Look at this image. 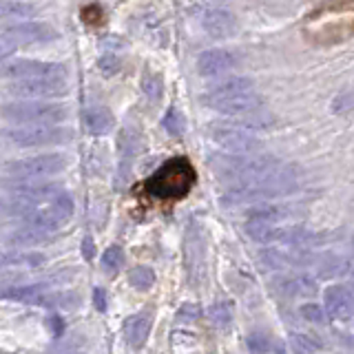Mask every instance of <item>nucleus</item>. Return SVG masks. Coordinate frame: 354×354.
Listing matches in <instances>:
<instances>
[{
	"label": "nucleus",
	"instance_id": "nucleus-38",
	"mask_svg": "<svg viewBox=\"0 0 354 354\" xmlns=\"http://www.w3.org/2000/svg\"><path fill=\"white\" fill-rule=\"evenodd\" d=\"M352 246H354V237H352Z\"/></svg>",
	"mask_w": 354,
	"mask_h": 354
},
{
	"label": "nucleus",
	"instance_id": "nucleus-18",
	"mask_svg": "<svg viewBox=\"0 0 354 354\" xmlns=\"http://www.w3.org/2000/svg\"><path fill=\"white\" fill-rule=\"evenodd\" d=\"M53 239V232L51 230H44V228H33V226H25L16 232H11V243L16 246H40V243H49Z\"/></svg>",
	"mask_w": 354,
	"mask_h": 354
},
{
	"label": "nucleus",
	"instance_id": "nucleus-24",
	"mask_svg": "<svg viewBox=\"0 0 354 354\" xmlns=\"http://www.w3.org/2000/svg\"><path fill=\"white\" fill-rule=\"evenodd\" d=\"M162 127L169 131L173 138H180L184 133V115L175 106H171L166 111V115L162 118Z\"/></svg>",
	"mask_w": 354,
	"mask_h": 354
},
{
	"label": "nucleus",
	"instance_id": "nucleus-10",
	"mask_svg": "<svg viewBox=\"0 0 354 354\" xmlns=\"http://www.w3.org/2000/svg\"><path fill=\"white\" fill-rule=\"evenodd\" d=\"M9 91L25 100L62 97L69 93V82H66V77H38V80L11 82Z\"/></svg>",
	"mask_w": 354,
	"mask_h": 354
},
{
	"label": "nucleus",
	"instance_id": "nucleus-31",
	"mask_svg": "<svg viewBox=\"0 0 354 354\" xmlns=\"http://www.w3.org/2000/svg\"><path fill=\"white\" fill-rule=\"evenodd\" d=\"M195 319H199V308L195 304H184L177 310V321L180 324H193Z\"/></svg>",
	"mask_w": 354,
	"mask_h": 354
},
{
	"label": "nucleus",
	"instance_id": "nucleus-17",
	"mask_svg": "<svg viewBox=\"0 0 354 354\" xmlns=\"http://www.w3.org/2000/svg\"><path fill=\"white\" fill-rule=\"evenodd\" d=\"M38 9L25 0H0V20L25 22V18H33Z\"/></svg>",
	"mask_w": 354,
	"mask_h": 354
},
{
	"label": "nucleus",
	"instance_id": "nucleus-25",
	"mask_svg": "<svg viewBox=\"0 0 354 354\" xmlns=\"http://www.w3.org/2000/svg\"><path fill=\"white\" fill-rule=\"evenodd\" d=\"M208 317L213 321L215 328H228L232 324V313H230V306L228 304H213L208 310Z\"/></svg>",
	"mask_w": 354,
	"mask_h": 354
},
{
	"label": "nucleus",
	"instance_id": "nucleus-23",
	"mask_svg": "<svg viewBox=\"0 0 354 354\" xmlns=\"http://www.w3.org/2000/svg\"><path fill=\"white\" fill-rule=\"evenodd\" d=\"M129 281H131V286H136L138 290H149V288L155 283V272L151 268H147V266H138V268L131 270Z\"/></svg>",
	"mask_w": 354,
	"mask_h": 354
},
{
	"label": "nucleus",
	"instance_id": "nucleus-28",
	"mask_svg": "<svg viewBox=\"0 0 354 354\" xmlns=\"http://www.w3.org/2000/svg\"><path fill=\"white\" fill-rule=\"evenodd\" d=\"M122 263H124V252H122L120 246H111V248L104 250V254H102V266H104L106 270H118Z\"/></svg>",
	"mask_w": 354,
	"mask_h": 354
},
{
	"label": "nucleus",
	"instance_id": "nucleus-35",
	"mask_svg": "<svg viewBox=\"0 0 354 354\" xmlns=\"http://www.w3.org/2000/svg\"><path fill=\"white\" fill-rule=\"evenodd\" d=\"M9 53H11V47H9V44L3 38H0V60H7Z\"/></svg>",
	"mask_w": 354,
	"mask_h": 354
},
{
	"label": "nucleus",
	"instance_id": "nucleus-30",
	"mask_svg": "<svg viewBox=\"0 0 354 354\" xmlns=\"http://www.w3.org/2000/svg\"><path fill=\"white\" fill-rule=\"evenodd\" d=\"M290 346L295 350V354H317V343H313L304 335H290Z\"/></svg>",
	"mask_w": 354,
	"mask_h": 354
},
{
	"label": "nucleus",
	"instance_id": "nucleus-20",
	"mask_svg": "<svg viewBox=\"0 0 354 354\" xmlns=\"http://www.w3.org/2000/svg\"><path fill=\"white\" fill-rule=\"evenodd\" d=\"M142 147V136L136 129H124L120 136V151H122V160H131L136 158L138 151Z\"/></svg>",
	"mask_w": 354,
	"mask_h": 354
},
{
	"label": "nucleus",
	"instance_id": "nucleus-22",
	"mask_svg": "<svg viewBox=\"0 0 354 354\" xmlns=\"http://www.w3.org/2000/svg\"><path fill=\"white\" fill-rule=\"evenodd\" d=\"M42 257L31 252H0V268H11V266H38Z\"/></svg>",
	"mask_w": 354,
	"mask_h": 354
},
{
	"label": "nucleus",
	"instance_id": "nucleus-3",
	"mask_svg": "<svg viewBox=\"0 0 354 354\" xmlns=\"http://www.w3.org/2000/svg\"><path fill=\"white\" fill-rule=\"evenodd\" d=\"M195 180L193 164L184 158H173L153 173L147 188L158 199H182L195 186Z\"/></svg>",
	"mask_w": 354,
	"mask_h": 354
},
{
	"label": "nucleus",
	"instance_id": "nucleus-8",
	"mask_svg": "<svg viewBox=\"0 0 354 354\" xmlns=\"http://www.w3.org/2000/svg\"><path fill=\"white\" fill-rule=\"evenodd\" d=\"M3 38L11 49L14 47H33V44H49L53 40H58V31H55L47 22L38 20H25L9 25L0 31Z\"/></svg>",
	"mask_w": 354,
	"mask_h": 354
},
{
	"label": "nucleus",
	"instance_id": "nucleus-19",
	"mask_svg": "<svg viewBox=\"0 0 354 354\" xmlns=\"http://www.w3.org/2000/svg\"><path fill=\"white\" fill-rule=\"evenodd\" d=\"M288 215V210L283 206L277 204H261L257 208H252L248 213V219H259V221H268V224H279V221Z\"/></svg>",
	"mask_w": 354,
	"mask_h": 354
},
{
	"label": "nucleus",
	"instance_id": "nucleus-21",
	"mask_svg": "<svg viewBox=\"0 0 354 354\" xmlns=\"http://www.w3.org/2000/svg\"><path fill=\"white\" fill-rule=\"evenodd\" d=\"M142 91L147 95L151 102H160V97L164 93V82H162V75L160 73H153V71H144L142 75Z\"/></svg>",
	"mask_w": 354,
	"mask_h": 354
},
{
	"label": "nucleus",
	"instance_id": "nucleus-4",
	"mask_svg": "<svg viewBox=\"0 0 354 354\" xmlns=\"http://www.w3.org/2000/svg\"><path fill=\"white\" fill-rule=\"evenodd\" d=\"M0 115L14 127H33V124H62L66 120V106L44 100H18L0 109Z\"/></svg>",
	"mask_w": 354,
	"mask_h": 354
},
{
	"label": "nucleus",
	"instance_id": "nucleus-29",
	"mask_svg": "<svg viewBox=\"0 0 354 354\" xmlns=\"http://www.w3.org/2000/svg\"><path fill=\"white\" fill-rule=\"evenodd\" d=\"M270 337L268 335H263V332H252V335L248 337V348H250V352H254V354H266L270 350Z\"/></svg>",
	"mask_w": 354,
	"mask_h": 354
},
{
	"label": "nucleus",
	"instance_id": "nucleus-9",
	"mask_svg": "<svg viewBox=\"0 0 354 354\" xmlns=\"http://www.w3.org/2000/svg\"><path fill=\"white\" fill-rule=\"evenodd\" d=\"M0 77H9L14 82L38 80V77H66V66L60 62L42 60H0Z\"/></svg>",
	"mask_w": 354,
	"mask_h": 354
},
{
	"label": "nucleus",
	"instance_id": "nucleus-5",
	"mask_svg": "<svg viewBox=\"0 0 354 354\" xmlns=\"http://www.w3.org/2000/svg\"><path fill=\"white\" fill-rule=\"evenodd\" d=\"M73 140V133L62 124H33V127H7L0 131V142L14 149L58 147Z\"/></svg>",
	"mask_w": 354,
	"mask_h": 354
},
{
	"label": "nucleus",
	"instance_id": "nucleus-36",
	"mask_svg": "<svg viewBox=\"0 0 354 354\" xmlns=\"http://www.w3.org/2000/svg\"><path fill=\"white\" fill-rule=\"evenodd\" d=\"M277 354H286V348H283V346H279V348H277Z\"/></svg>",
	"mask_w": 354,
	"mask_h": 354
},
{
	"label": "nucleus",
	"instance_id": "nucleus-16",
	"mask_svg": "<svg viewBox=\"0 0 354 354\" xmlns=\"http://www.w3.org/2000/svg\"><path fill=\"white\" fill-rule=\"evenodd\" d=\"M281 286H283V292L290 297H315L317 295V281L306 272L286 277V279H281Z\"/></svg>",
	"mask_w": 354,
	"mask_h": 354
},
{
	"label": "nucleus",
	"instance_id": "nucleus-14",
	"mask_svg": "<svg viewBox=\"0 0 354 354\" xmlns=\"http://www.w3.org/2000/svg\"><path fill=\"white\" fill-rule=\"evenodd\" d=\"M115 118L106 106H91L86 109L84 113V127L91 136H106V133L113 129Z\"/></svg>",
	"mask_w": 354,
	"mask_h": 354
},
{
	"label": "nucleus",
	"instance_id": "nucleus-11",
	"mask_svg": "<svg viewBox=\"0 0 354 354\" xmlns=\"http://www.w3.org/2000/svg\"><path fill=\"white\" fill-rule=\"evenodd\" d=\"M239 64V55L228 49H208L199 53L197 58V73L204 77H217L232 71Z\"/></svg>",
	"mask_w": 354,
	"mask_h": 354
},
{
	"label": "nucleus",
	"instance_id": "nucleus-13",
	"mask_svg": "<svg viewBox=\"0 0 354 354\" xmlns=\"http://www.w3.org/2000/svg\"><path fill=\"white\" fill-rule=\"evenodd\" d=\"M202 27L210 38L224 40V38L235 36L237 18L226 9H206L202 14Z\"/></svg>",
	"mask_w": 354,
	"mask_h": 354
},
{
	"label": "nucleus",
	"instance_id": "nucleus-2",
	"mask_svg": "<svg viewBox=\"0 0 354 354\" xmlns=\"http://www.w3.org/2000/svg\"><path fill=\"white\" fill-rule=\"evenodd\" d=\"M202 102L221 115L239 120L257 113L263 106V100L257 93V88H254V82L243 75L228 77V80L208 86V91L202 95Z\"/></svg>",
	"mask_w": 354,
	"mask_h": 354
},
{
	"label": "nucleus",
	"instance_id": "nucleus-34",
	"mask_svg": "<svg viewBox=\"0 0 354 354\" xmlns=\"http://www.w3.org/2000/svg\"><path fill=\"white\" fill-rule=\"evenodd\" d=\"M47 324H49V330L53 332L55 337H58V335H62V330H64V324H62V319H60V317H49V321H47Z\"/></svg>",
	"mask_w": 354,
	"mask_h": 354
},
{
	"label": "nucleus",
	"instance_id": "nucleus-15",
	"mask_svg": "<svg viewBox=\"0 0 354 354\" xmlns=\"http://www.w3.org/2000/svg\"><path fill=\"white\" fill-rule=\"evenodd\" d=\"M151 332V317L149 315H133L124 324V337L133 348H142Z\"/></svg>",
	"mask_w": 354,
	"mask_h": 354
},
{
	"label": "nucleus",
	"instance_id": "nucleus-6",
	"mask_svg": "<svg viewBox=\"0 0 354 354\" xmlns=\"http://www.w3.org/2000/svg\"><path fill=\"white\" fill-rule=\"evenodd\" d=\"M208 138L230 155H254L261 149V140L252 131L239 127L237 122H213L208 127Z\"/></svg>",
	"mask_w": 354,
	"mask_h": 354
},
{
	"label": "nucleus",
	"instance_id": "nucleus-32",
	"mask_svg": "<svg viewBox=\"0 0 354 354\" xmlns=\"http://www.w3.org/2000/svg\"><path fill=\"white\" fill-rule=\"evenodd\" d=\"M93 304H95V308L100 310V313H104V310H106V295H104L102 288H95V290H93Z\"/></svg>",
	"mask_w": 354,
	"mask_h": 354
},
{
	"label": "nucleus",
	"instance_id": "nucleus-33",
	"mask_svg": "<svg viewBox=\"0 0 354 354\" xmlns=\"http://www.w3.org/2000/svg\"><path fill=\"white\" fill-rule=\"evenodd\" d=\"M93 252H95V243L91 237H84L82 241V254H84V259H93Z\"/></svg>",
	"mask_w": 354,
	"mask_h": 354
},
{
	"label": "nucleus",
	"instance_id": "nucleus-27",
	"mask_svg": "<svg viewBox=\"0 0 354 354\" xmlns=\"http://www.w3.org/2000/svg\"><path fill=\"white\" fill-rule=\"evenodd\" d=\"M301 317L306 321H310V324H326V321H328L326 308L319 306V304H306V306H301Z\"/></svg>",
	"mask_w": 354,
	"mask_h": 354
},
{
	"label": "nucleus",
	"instance_id": "nucleus-37",
	"mask_svg": "<svg viewBox=\"0 0 354 354\" xmlns=\"http://www.w3.org/2000/svg\"><path fill=\"white\" fill-rule=\"evenodd\" d=\"M352 288H354V270H352Z\"/></svg>",
	"mask_w": 354,
	"mask_h": 354
},
{
	"label": "nucleus",
	"instance_id": "nucleus-26",
	"mask_svg": "<svg viewBox=\"0 0 354 354\" xmlns=\"http://www.w3.org/2000/svg\"><path fill=\"white\" fill-rule=\"evenodd\" d=\"M97 69L102 71V75L111 77V75H118L120 69H122V60H120V55L113 53V51H106L102 53L97 58Z\"/></svg>",
	"mask_w": 354,
	"mask_h": 354
},
{
	"label": "nucleus",
	"instance_id": "nucleus-7",
	"mask_svg": "<svg viewBox=\"0 0 354 354\" xmlns=\"http://www.w3.org/2000/svg\"><path fill=\"white\" fill-rule=\"evenodd\" d=\"M66 169V155L62 153H42L33 158H22L5 164V173L9 177H20V180H44L53 177Z\"/></svg>",
	"mask_w": 354,
	"mask_h": 354
},
{
	"label": "nucleus",
	"instance_id": "nucleus-12",
	"mask_svg": "<svg viewBox=\"0 0 354 354\" xmlns=\"http://www.w3.org/2000/svg\"><path fill=\"white\" fill-rule=\"evenodd\" d=\"M324 308L330 319L350 321L354 317V295L346 286H330L324 292Z\"/></svg>",
	"mask_w": 354,
	"mask_h": 354
},
{
	"label": "nucleus",
	"instance_id": "nucleus-1",
	"mask_svg": "<svg viewBox=\"0 0 354 354\" xmlns=\"http://www.w3.org/2000/svg\"><path fill=\"white\" fill-rule=\"evenodd\" d=\"M219 169L228 182V204L274 199L292 193L301 182L295 164H283L272 155H230L219 162Z\"/></svg>",
	"mask_w": 354,
	"mask_h": 354
}]
</instances>
